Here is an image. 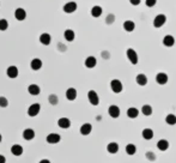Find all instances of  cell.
<instances>
[{
	"mask_svg": "<svg viewBox=\"0 0 176 163\" xmlns=\"http://www.w3.org/2000/svg\"><path fill=\"white\" fill-rule=\"evenodd\" d=\"M30 66H31V69L34 71H38L41 67H42V61L40 60V59H32L30 62Z\"/></svg>",
	"mask_w": 176,
	"mask_h": 163,
	"instance_id": "obj_20",
	"label": "cell"
},
{
	"mask_svg": "<svg viewBox=\"0 0 176 163\" xmlns=\"http://www.w3.org/2000/svg\"><path fill=\"white\" fill-rule=\"evenodd\" d=\"M110 88H112V90H113L115 93H121L123 89L122 83H121L119 79H113V80L110 82Z\"/></svg>",
	"mask_w": 176,
	"mask_h": 163,
	"instance_id": "obj_3",
	"label": "cell"
},
{
	"mask_svg": "<svg viewBox=\"0 0 176 163\" xmlns=\"http://www.w3.org/2000/svg\"><path fill=\"white\" fill-rule=\"evenodd\" d=\"M8 28V23L6 19H0V30L5 31Z\"/></svg>",
	"mask_w": 176,
	"mask_h": 163,
	"instance_id": "obj_33",
	"label": "cell"
},
{
	"mask_svg": "<svg viewBox=\"0 0 176 163\" xmlns=\"http://www.w3.org/2000/svg\"><path fill=\"white\" fill-rule=\"evenodd\" d=\"M15 17L17 21H24L25 19V17H26V12H25V10L24 8H17L15 12Z\"/></svg>",
	"mask_w": 176,
	"mask_h": 163,
	"instance_id": "obj_10",
	"label": "cell"
},
{
	"mask_svg": "<svg viewBox=\"0 0 176 163\" xmlns=\"http://www.w3.org/2000/svg\"><path fill=\"white\" fill-rule=\"evenodd\" d=\"M88 98H89V101L91 103L92 106H97L98 103H100V98H98V95L96 91H93V90H90L89 93H88Z\"/></svg>",
	"mask_w": 176,
	"mask_h": 163,
	"instance_id": "obj_4",
	"label": "cell"
},
{
	"mask_svg": "<svg viewBox=\"0 0 176 163\" xmlns=\"http://www.w3.org/2000/svg\"><path fill=\"white\" fill-rule=\"evenodd\" d=\"M141 134H143V138L146 140H150L153 138V131L151 128H144Z\"/></svg>",
	"mask_w": 176,
	"mask_h": 163,
	"instance_id": "obj_25",
	"label": "cell"
},
{
	"mask_svg": "<svg viewBox=\"0 0 176 163\" xmlns=\"http://www.w3.org/2000/svg\"><path fill=\"white\" fill-rule=\"evenodd\" d=\"M40 110H41L40 103H34V104H31L30 107L28 108V115L29 117H36L40 113Z\"/></svg>",
	"mask_w": 176,
	"mask_h": 163,
	"instance_id": "obj_5",
	"label": "cell"
},
{
	"mask_svg": "<svg viewBox=\"0 0 176 163\" xmlns=\"http://www.w3.org/2000/svg\"><path fill=\"white\" fill-rule=\"evenodd\" d=\"M7 76L10 78H16L17 76H18V69L16 67V66H10L7 69Z\"/></svg>",
	"mask_w": 176,
	"mask_h": 163,
	"instance_id": "obj_27",
	"label": "cell"
},
{
	"mask_svg": "<svg viewBox=\"0 0 176 163\" xmlns=\"http://www.w3.org/2000/svg\"><path fill=\"white\" fill-rule=\"evenodd\" d=\"M157 148L159 149L161 151H165V150H168L169 149V141L167 139L158 140V143H157Z\"/></svg>",
	"mask_w": 176,
	"mask_h": 163,
	"instance_id": "obj_18",
	"label": "cell"
},
{
	"mask_svg": "<svg viewBox=\"0 0 176 163\" xmlns=\"http://www.w3.org/2000/svg\"><path fill=\"white\" fill-rule=\"evenodd\" d=\"M34 137H35V132H34V130H31V128H26V130H24L23 138L25 140L34 139Z\"/></svg>",
	"mask_w": 176,
	"mask_h": 163,
	"instance_id": "obj_17",
	"label": "cell"
},
{
	"mask_svg": "<svg viewBox=\"0 0 176 163\" xmlns=\"http://www.w3.org/2000/svg\"><path fill=\"white\" fill-rule=\"evenodd\" d=\"M66 98L69 100V101H74L77 98V90L74 88H69L67 89V91H66Z\"/></svg>",
	"mask_w": 176,
	"mask_h": 163,
	"instance_id": "obj_11",
	"label": "cell"
},
{
	"mask_svg": "<svg viewBox=\"0 0 176 163\" xmlns=\"http://www.w3.org/2000/svg\"><path fill=\"white\" fill-rule=\"evenodd\" d=\"M64 36H65V40H67L69 42H72L73 40H74V31L71 30V29H67V30H65L64 32Z\"/></svg>",
	"mask_w": 176,
	"mask_h": 163,
	"instance_id": "obj_28",
	"label": "cell"
},
{
	"mask_svg": "<svg viewBox=\"0 0 176 163\" xmlns=\"http://www.w3.org/2000/svg\"><path fill=\"white\" fill-rule=\"evenodd\" d=\"M11 152L15 156H21L23 154V148H22L19 144H15V145H12V148H11Z\"/></svg>",
	"mask_w": 176,
	"mask_h": 163,
	"instance_id": "obj_22",
	"label": "cell"
},
{
	"mask_svg": "<svg viewBox=\"0 0 176 163\" xmlns=\"http://www.w3.org/2000/svg\"><path fill=\"white\" fill-rule=\"evenodd\" d=\"M50 41H52V37H50V35L49 34H42L41 36H40V42L42 43V45H45V46H48L49 43H50Z\"/></svg>",
	"mask_w": 176,
	"mask_h": 163,
	"instance_id": "obj_16",
	"label": "cell"
},
{
	"mask_svg": "<svg viewBox=\"0 0 176 163\" xmlns=\"http://www.w3.org/2000/svg\"><path fill=\"white\" fill-rule=\"evenodd\" d=\"M167 22V17L165 15H157L153 19V26L155 28H161Z\"/></svg>",
	"mask_w": 176,
	"mask_h": 163,
	"instance_id": "obj_2",
	"label": "cell"
},
{
	"mask_svg": "<svg viewBox=\"0 0 176 163\" xmlns=\"http://www.w3.org/2000/svg\"><path fill=\"white\" fill-rule=\"evenodd\" d=\"M48 100H49V103H52L53 106H55V104L58 103V97H56L55 95H50V96L48 97Z\"/></svg>",
	"mask_w": 176,
	"mask_h": 163,
	"instance_id": "obj_35",
	"label": "cell"
},
{
	"mask_svg": "<svg viewBox=\"0 0 176 163\" xmlns=\"http://www.w3.org/2000/svg\"><path fill=\"white\" fill-rule=\"evenodd\" d=\"M8 104V101L6 97H4V96H0V107H2V108H5V107H7Z\"/></svg>",
	"mask_w": 176,
	"mask_h": 163,
	"instance_id": "obj_34",
	"label": "cell"
},
{
	"mask_svg": "<svg viewBox=\"0 0 176 163\" xmlns=\"http://www.w3.org/2000/svg\"><path fill=\"white\" fill-rule=\"evenodd\" d=\"M61 139V137L58 133H49L47 136V143L48 144H58Z\"/></svg>",
	"mask_w": 176,
	"mask_h": 163,
	"instance_id": "obj_7",
	"label": "cell"
},
{
	"mask_svg": "<svg viewBox=\"0 0 176 163\" xmlns=\"http://www.w3.org/2000/svg\"><path fill=\"white\" fill-rule=\"evenodd\" d=\"M139 115V110L134 107H131V108L127 109V117H131V119H136V117Z\"/></svg>",
	"mask_w": 176,
	"mask_h": 163,
	"instance_id": "obj_26",
	"label": "cell"
},
{
	"mask_svg": "<svg viewBox=\"0 0 176 163\" xmlns=\"http://www.w3.org/2000/svg\"><path fill=\"white\" fill-rule=\"evenodd\" d=\"M137 151V146L134 144H127L126 145V154L127 155H134Z\"/></svg>",
	"mask_w": 176,
	"mask_h": 163,
	"instance_id": "obj_31",
	"label": "cell"
},
{
	"mask_svg": "<svg viewBox=\"0 0 176 163\" xmlns=\"http://www.w3.org/2000/svg\"><path fill=\"white\" fill-rule=\"evenodd\" d=\"M58 125H59V127L66 130V128H69V126H71V121H69V119H67V117H60L58 120Z\"/></svg>",
	"mask_w": 176,
	"mask_h": 163,
	"instance_id": "obj_12",
	"label": "cell"
},
{
	"mask_svg": "<svg viewBox=\"0 0 176 163\" xmlns=\"http://www.w3.org/2000/svg\"><path fill=\"white\" fill-rule=\"evenodd\" d=\"M6 162V158H5V156L0 155V163H5Z\"/></svg>",
	"mask_w": 176,
	"mask_h": 163,
	"instance_id": "obj_39",
	"label": "cell"
},
{
	"mask_svg": "<svg viewBox=\"0 0 176 163\" xmlns=\"http://www.w3.org/2000/svg\"><path fill=\"white\" fill-rule=\"evenodd\" d=\"M165 122L168 125H175L176 124V117L174 115V114H169V115H167V117H165Z\"/></svg>",
	"mask_w": 176,
	"mask_h": 163,
	"instance_id": "obj_32",
	"label": "cell"
},
{
	"mask_svg": "<svg viewBox=\"0 0 176 163\" xmlns=\"http://www.w3.org/2000/svg\"><path fill=\"white\" fill-rule=\"evenodd\" d=\"M107 150L109 154H116L117 151H119V145H117V143H114V141H112V143H109L107 146Z\"/></svg>",
	"mask_w": 176,
	"mask_h": 163,
	"instance_id": "obj_19",
	"label": "cell"
},
{
	"mask_svg": "<svg viewBox=\"0 0 176 163\" xmlns=\"http://www.w3.org/2000/svg\"><path fill=\"white\" fill-rule=\"evenodd\" d=\"M136 80H137V84L140 86H144L147 84V77H146L144 73H139L137 78H136Z\"/></svg>",
	"mask_w": 176,
	"mask_h": 163,
	"instance_id": "obj_15",
	"label": "cell"
},
{
	"mask_svg": "<svg viewBox=\"0 0 176 163\" xmlns=\"http://www.w3.org/2000/svg\"><path fill=\"white\" fill-rule=\"evenodd\" d=\"M126 54H127V58H128V60L131 61V64H133V65H137L138 64V54H137V52L133 48H128Z\"/></svg>",
	"mask_w": 176,
	"mask_h": 163,
	"instance_id": "obj_1",
	"label": "cell"
},
{
	"mask_svg": "<svg viewBox=\"0 0 176 163\" xmlns=\"http://www.w3.org/2000/svg\"><path fill=\"white\" fill-rule=\"evenodd\" d=\"M28 91H29V93H31V95L36 96V95H38V93H41V89H40V86L36 85V84H30V85L28 86Z\"/></svg>",
	"mask_w": 176,
	"mask_h": 163,
	"instance_id": "obj_21",
	"label": "cell"
},
{
	"mask_svg": "<svg viewBox=\"0 0 176 163\" xmlns=\"http://www.w3.org/2000/svg\"><path fill=\"white\" fill-rule=\"evenodd\" d=\"M0 141H1V134H0Z\"/></svg>",
	"mask_w": 176,
	"mask_h": 163,
	"instance_id": "obj_41",
	"label": "cell"
},
{
	"mask_svg": "<svg viewBox=\"0 0 176 163\" xmlns=\"http://www.w3.org/2000/svg\"><path fill=\"white\" fill-rule=\"evenodd\" d=\"M108 113H109V115H110L112 117L116 119V117H120V108H119L117 106L113 104V106H110V107H109V109H108Z\"/></svg>",
	"mask_w": 176,
	"mask_h": 163,
	"instance_id": "obj_8",
	"label": "cell"
},
{
	"mask_svg": "<svg viewBox=\"0 0 176 163\" xmlns=\"http://www.w3.org/2000/svg\"><path fill=\"white\" fill-rule=\"evenodd\" d=\"M96 64H97V60H96L95 56H88V58L85 59V66H86L88 69H93V67L96 66Z\"/></svg>",
	"mask_w": 176,
	"mask_h": 163,
	"instance_id": "obj_13",
	"label": "cell"
},
{
	"mask_svg": "<svg viewBox=\"0 0 176 163\" xmlns=\"http://www.w3.org/2000/svg\"><path fill=\"white\" fill-rule=\"evenodd\" d=\"M114 21H115V16L114 15H108L107 18H106V22H107V24L114 23Z\"/></svg>",
	"mask_w": 176,
	"mask_h": 163,
	"instance_id": "obj_36",
	"label": "cell"
},
{
	"mask_svg": "<svg viewBox=\"0 0 176 163\" xmlns=\"http://www.w3.org/2000/svg\"><path fill=\"white\" fill-rule=\"evenodd\" d=\"M163 45L165 47H173L175 45V39H174V36H171V35H167V36H164V39H163Z\"/></svg>",
	"mask_w": 176,
	"mask_h": 163,
	"instance_id": "obj_14",
	"label": "cell"
},
{
	"mask_svg": "<svg viewBox=\"0 0 176 163\" xmlns=\"http://www.w3.org/2000/svg\"><path fill=\"white\" fill-rule=\"evenodd\" d=\"M92 131V126L90 124H84L82 127H80V133L83 134V136H88V134H90Z\"/></svg>",
	"mask_w": 176,
	"mask_h": 163,
	"instance_id": "obj_24",
	"label": "cell"
},
{
	"mask_svg": "<svg viewBox=\"0 0 176 163\" xmlns=\"http://www.w3.org/2000/svg\"><path fill=\"white\" fill-rule=\"evenodd\" d=\"M157 4V0H146V6L149 7H153Z\"/></svg>",
	"mask_w": 176,
	"mask_h": 163,
	"instance_id": "obj_37",
	"label": "cell"
},
{
	"mask_svg": "<svg viewBox=\"0 0 176 163\" xmlns=\"http://www.w3.org/2000/svg\"><path fill=\"white\" fill-rule=\"evenodd\" d=\"M168 74L167 73H164V72H159V73H157V76H156V82L159 84V85H164V84H167L168 83Z\"/></svg>",
	"mask_w": 176,
	"mask_h": 163,
	"instance_id": "obj_6",
	"label": "cell"
},
{
	"mask_svg": "<svg viewBox=\"0 0 176 163\" xmlns=\"http://www.w3.org/2000/svg\"><path fill=\"white\" fill-rule=\"evenodd\" d=\"M141 113L145 115V117H150L152 114V107L150 104H144L141 107Z\"/></svg>",
	"mask_w": 176,
	"mask_h": 163,
	"instance_id": "obj_30",
	"label": "cell"
},
{
	"mask_svg": "<svg viewBox=\"0 0 176 163\" xmlns=\"http://www.w3.org/2000/svg\"><path fill=\"white\" fill-rule=\"evenodd\" d=\"M140 1H141V0H130V2L132 4V5H134V6L139 5V4H140Z\"/></svg>",
	"mask_w": 176,
	"mask_h": 163,
	"instance_id": "obj_38",
	"label": "cell"
},
{
	"mask_svg": "<svg viewBox=\"0 0 176 163\" xmlns=\"http://www.w3.org/2000/svg\"><path fill=\"white\" fill-rule=\"evenodd\" d=\"M38 163H50V161L49 160H41Z\"/></svg>",
	"mask_w": 176,
	"mask_h": 163,
	"instance_id": "obj_40",
	"label": "cell"
},
{
	"mask_svg": "<svg viewBox=\"0 0 176 163\" xmlns=\"http://www.w3.org/2000/svg\"><path fill=\"white\" fill-rule=\"evenodd\" d=\"M102 12H103V10L101 6H93L91 8V16L92 17H95V18H98L101 15H102Z\"/></svg>",
	"mask_w": 176,
	"mask_h": 163,
	"instance_id": "obj_29",
	"label": "cell"
},
{
	"mask_svg": "<svg viewBox=\"0 0 176 163\" xmlns=\"http://www.w3.org/2000/svg\"><path fill=\"white\" fill-rule=\"evenodd\" d=\"M123 29L126 31H128V32H131V31H133L136 29V23L133 21H126L123 23Z\"/></svg>",
	"mask_w": 176,
	"mask_h": 163,
	"instance_id": "obj_23",
	"label": "cell"
},
{
	"mask_svg": "<svg viewBox=\"0 0 176 163\" xmlns=\"http://www.w3.org/2000/svg\"><path fill=\"white\" fill-rule=\"evenodd\" d=\"M76 10H77V4L74 1H69V2L64 6V11H65L66 13H73Z\"/></svg>",
	"mask_w": 176,
	"mask_h": 163,
	"instance_id": "obj_9",
	"label": "cell"
}]
</instances>
